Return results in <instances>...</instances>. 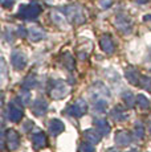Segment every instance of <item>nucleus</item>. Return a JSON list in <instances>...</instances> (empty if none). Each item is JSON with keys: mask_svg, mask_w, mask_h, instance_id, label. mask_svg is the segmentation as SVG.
<instances>
[{"mask_svg": "<svg viewBox=\"0 0 151 152\" xmlns=\"http://www.w3.org/2000/svg\"><path fill=\"white\" fill-rule=\"evenodd\" d=\"M101 44H102V48L105 49V50H106V49H107V50H111V49H113L111 41H110L109 37H105V39L102 40V42H101Z\"/></svg>", "mask_w": 151, "mask_h": 152, "instance_id": "obj_2", "label": "nucleus"}, {"mask_svg": "<svg viewBox=\"0 0 151 152\" xmlns=\"http://www.w3.org/2000/svg\"><path fill=\"white\" fill-rule=\"evenodd\" d=\"M12 0H3V5H4V7H11V5H12Z\"/></svg>", "mask_w": 151, "mask_h": 152, "instance_id": "obj_3", "label": "nucleus"}, {"mask_svg": "<svg viewBox=\"0 0 151 152\" xmlns=\"http://www.w3.org/2000/svg\"><path fill=\"white\" fill-rule=\"evenodd\" d=\"M40 7L37 4H29V5H23L20 8V13L23 15V17L25 19H34L37 17V15L40 13Z\"/></svg>", "mask_w": 151, "mask_h": 152, "instance_id": "obj_1", "label": "nucleus"}, {"mask_svg": "<svg viewBox=\"0 0 151 152\" xmlns=\"http://www.w3.org/2000/svg\"><path fill=\"white\" fill-rule=\"evenodd\" d=\"M136 1H138L139 4H144V3H147L149 0H136Z\"/></svg>", "mask_w": 151, "mask_h": 152, "instance_id": "obj_4", "label": "nucleus"}]
</instances>
